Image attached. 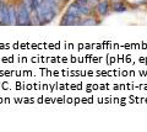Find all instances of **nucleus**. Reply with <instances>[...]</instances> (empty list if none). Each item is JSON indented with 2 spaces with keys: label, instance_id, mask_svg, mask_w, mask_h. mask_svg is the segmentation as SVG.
<instances>
[{
  "label": "nucleus",
  "instance_id": "obj_1",
  "mask_svg": "<svg viewBox=\"0 0 147 132\" xmlns=\"http://www.w3.org/2000/svg\"><path fill=\"white\" fill-rule=\"evenodd\" d=\"M17 12V21H16V25H20V26H25V25H31L32 21H31V14L27 11V9L25 8L24 3L21 4L18 9L16 10Z\"/></svg>",
  "mask_w": 147,
  "mask_h": 132
},
{
  "label": "nucleus",
  "instance_id": "obj_2",
  "mask_svg": "<svg viewBox=\"0 0 147 132\" xmlns=\"http://www.w3.org/2000/svg\"><path fill=\"white\" fill-rule=\"evenodd\" d=\"M0 25H1V26L9 25L7 5L5 3H3V1H0Z\"/></svg>",
  "mask_w": 147,
  "mask_h": 132
},
{
  "label": "nucleus",
  "instance_id": "obj_12",
  "mask_svg": "<svg viewBox=\"0 0 147 132\" xmlns=\"http://www.w3.org/2000/svg\"><path fill=\"white\" fill-rule=\"evenodd\" d=\"M33 1H34V5L37 6V5H39L40 3H43V0H33Z\"/></svg>",
  "mask_w": 147,
  "mask_h": 132
},
{
  "label": "nucleus",
  "instance_id": "obj_11",
  "mask_svg": "<svg viewBox=\"0 0 147 132\" xmlns=\"http://www.w3.org/2000/svg\"><path fill=\"white\" fill-rule=\"evenodd\" d=\"M86 4H87V5H88L90 8H94V6L98 4V0H86Z\"/></svg>",
  "mask_w": 147,
  "mask_h": 132
},
{
  "label": "nucleus",
  "instance_id": "obj_10",
  "mask_svg": "<svg viewBox=\"0 0 147 132\" xmlns=\"http://www.w3.org/2000/svg\"><path fill=\"white\" fill-rule=\"evenodd\" d=\"M80 25H85V26H87V25H98V21H96L93 17H88V19H86L85 21H81Z\"/></svg>",
  "mask_w": 147,
  "mask_h": 132
},
{
  "label": "nucleus",
  "instance_id": "obj_3",
  "mask_svg": "<svg viewBox=\"0 0 147 132\" xmlns=\"http://www.w3.org/2000/svg\"><path fill=\"white\" fill-rule=\"evenodd\" d=\"M81 17L70 15V14H65L60 22V25H66V26H72V25H80Z\"/></svg>",
  "mask_w": 147,
  "mask_h": 132
},
{
  "label": "nucleus",
  "instance_id": "obj_9",
  "mask_svg": "<svg viewBox=\"0 0 147 132\" xmlns=\"http://www.w3.org/2000/svg\"><path fill=\"white\" fill-rule=\"evenodd\" d=\"M113 10L117 12H123V11H126V6L123 3H115L113 5Z\"/></svg>",
  "mask_w": 147,
  "mask_h": 132
},
{
  "label": "nucleus",
  "instance_id": "obj_13",
  "mask_svg": "<svg viewBox=\"0 0 147 132\" xmlns=\"http://www.w3.org/2000/svg\"><path fill=\"white\" fill-rule=\"evenodd\" d=\"M146 1H147V0H146Z\"/></svg>",
  "mask_w": 147,
  "mask_h": 132
},
{
  "label": "nucleus",
  "instance_id": "obj_5",
  "mask_svg": "<svg viewBox=\"0 0 147 132\" xmlns=\"http://www.w3.org/2000/svg\"><path fill=\"white\" fill-rule=\"evenodd\" d=\"M7 12H9V25H16V21H17V12H16V9L13 5L7 6Z\"/></svg>",
  "mask_w": 147,
  "mask_h": 132
},
{
  "label": "nucleus",
  "instance_id": "obj_4",
  "mask_svg": "<svg viewBox=\"0 0 147 132\" xmlns=\"http://www.w3.org/2000/svg\"><path fill=\"white\" fill-rule=\"evenodd\" d=\"M96 8H97V12L99 14L100 16H105L109 11V3L108 0H100V1H98V4L96 5Z\"/></svg>",
  "mask_w": 147,
  "mask_h": 132
},
{
  "label": "nucleus",
  "instance_id": "obj_8",
  "mask_svg": "<svg viewBox=\"0 0 147 132\" xmlns=\"http://www.w3.org/2000/svg\"><path fill=\"white\" fill-rule=\"evenodd\" d=\"M24 5H25V8L27 9V11H28L30 14L33 12L34 9H36V5H34L33 0H24Z\"/></svg>",
  "mask_w": 147,
  "mask_h": 132
},
{
  "label": "nucleus",
  "instance_id": "obj_6",
  "mask_svg": "<svg viewBox=\"0 0 147 132\" xmlns=\"http://www.w3.org/2000/svg\"><path fill=\"white\" fill-rule=\"evenodd\" d=\"M75 4L77 5V8H79V10L82 15H90L91 14L92 8H90L87 4H81V3H77V1H75Z\"/></svg>",
  "mask_w": 147,
  "mask_h": 132
},
{
  "label": "nucleus",
  "instance_id": "obj_7",
  "mask_svg": "<svg viewBox=\"0 0 147 132\" xmlns=\"http://www.w3.org/2000/svg\"><path fill=\"white\" fill-rule=\"evenodd\" d=\"M66 14H70V15H74V16H77V17H81L82 16V14L80 12V10H79V8H77V5L75 3L74 4H71L70 6H69V9H67V11H66Z\"/></svg>",
  "mask_w": 147,
  "mask_h": 132
}]
</instances>
